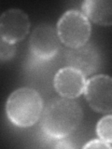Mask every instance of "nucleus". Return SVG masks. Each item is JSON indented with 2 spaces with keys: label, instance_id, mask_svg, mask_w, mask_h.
I'll return each instance as SVG.
<instances>
[{
  "label": "nucleus",
  "instance_id": "obj_1",
  "mask_svg": "<svg viewBox=\"0 0 112 149\" xmlns=\"http://www.w3.org/2000/svg\"><path fill=\"white\" fill-rule=\"evenodd\" d=\"M83 112L75 99L53 98L43 107L40 116V128L50 139H64L80 124Z\"/></svg>",
  "mask_w": 112,
  "mask_h": 149
},
{
  "label": "nucleus",
  "instance_id": "obj_2",
  "mask_svg": "<svg viewBox=\"0 0 112 149\" xmlns=\"http://www.w3.org/2000/svg\"><path fill=\"white\" fill-rule=\"evenodd\" d=\"M43 101L34 88H20L8 97L6 114L9 121L20 128H29L39 120Z\"/></svg>",
  "mask_w": 112,
  "mask_h": 149
},
{
  "label": "nucleus",
  "instance_id": "obj_3",
  "mask_svg": "<svg viewBox=\"0 0 112 149\" xmlns=\"http://www.w3.org/2000/svg\"><path fill=\"white\" fill-rule=\"evenodd\" d=\"M61 43L66 48H78L88 43L92 34L90 21L75 9L65 11L56 25Z\"/></svg>",
  "mask_w": 112,
  "mask_h": 149
},
{
  "label": "nucleus",
  "instance_id": "obj_4",
  "mask_svg": "<svg viewBox=\"0 0 112 149\" xmlns=\"http://www.w3.org/2000/svg\"><path fill=\"white\" fill-rule=\"evenodd\" d=\"M60 48L61 41L56 27L50 23H40L31 33L29 49L36 59L50 61L59 52Z\"/></svg>",
  "mask_w": 112,
  "mask_h": 149
},
{
  "label": "nucleus",
  "instance_id": "obj_5",
  "mask_svg": "<svg viewBox=\"0 0 112 149\" xmlns=\"http://www.w3.org/2000/svg\"><path fill=\"white\" fill-rule=\"evenodd\" d=\"M84 96L92 110L100 114L112 112V78L106 74H97L86 80Z\"/></svg>",
  "mask_w": 112,
  "mask_h": 149
},
{
  "label": "nucleus",
  "instance_id": "obj_6",
  "mask_svg": "<svg viewBox=\"0 0 112 149\" xmlns=\"http://www.w3.org/2000/svg\"><path fill=\"white\" fill-rule=\"evenodd\" d=\"M30 26L29 17L20 8H9L0 15V36L10 44L24 39Z\"/></svg>",
  "mask_w": 112,
  "mask_h": 149
},
{
  "label": "nucleus",
  "instance_id": "obj_7",
  "mask_svg": "<svg viewBox=\"0 0 112 149\" xmlns=\"http://www.w3.org/2000/svg\"><path fill=\"white\" fill-rule=\"evenodd\" d=\"M64 60L66 66L77 69L85 77L94 74L101 64L99 51L94 45L90 43L78 48H66Z\"/></svg>",
  "mask_w": 112,
  "mask_h": 149
},
{
  "label": "nucleus",
  "instance_id": "obj_8",
  "mask_svg": "<svg viewBox=\"0 0 112 149\" xmlns=\"http://www.w3.org/2000/svg\"><path fill=\"white\" fill-rule=\"evenodd\" d=\"M85 76L72 67H64L57 71L53 78L55 91L61 97L67 99H77L85 88Z\"/></svg>",
  "mask_w": 112,
  "mask_h": 149
},
{
  "label": "nucleus",
  "instance_id": "obj_9",
  "mask_svg": "<svg viewBox=\"0 0 112 149\" xmlns=\"http://www.w3.org/2000/svg\"><path fill=\"white\" fill-rule=\"evenodd\" d=\"M82 14L89 21L102 26L112 24V2L110 0H86L81 5Z\"/></svg>",
  "mask_w": 112,
  "mask_h": 149
},
{
  "label": "nucleus",
  "instance_id": "obj_10",
  "mask_svg": "<svg viewBox=\"0 0 112 149\" xmlns=\"http://www.w3.org/2000/svg\"><path fill=\"white\" fill-rule=\"evenodd\" d=\"M112 116L107 114L104 118H102L96 125V133L102 141H105L108 143L112 142Z\"/></svg>",
  "mask_w": 112,
  "mask_h": 149
},
{
  "label": "nucleus",
  "instance_id": "obj_11",
  "mask_svg": "<svg viewBox=\"0 0 112 149\" xmlns=\"http://www.w3.org/2000/svg\"><path fill=\"white\" fill-rule=\"evenodd\" d=\"M16 45L10 44L0 36V62L10 61L16 53Z\"/></svg>",
  "mask_w": 112,
  "mask_h": 149
},
{
  "label": "nucleus",
  "instance_id": "obj_12",
  "mask_svg": "<svg viewBox=\"0 0 112 149\" xmlns=\"http://www.w3.org/2000/svg\"><path fill=\"white\" fill-rule=\"evenodd\" d=\"M84 149L93 148V149H111V143H108L105 141H102L101 139L92 140V141L88 142L85 146H83Z\"/></svg>",
  "mask_w": 112,
  "mask_h": 149
}]
</instances>
